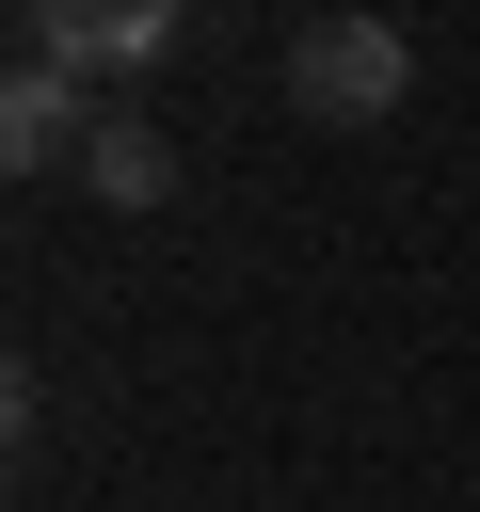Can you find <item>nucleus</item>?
I'll list each match as a JSON object with an SVG mask.
<instances>
[{
	"instance_id": "f257e3e1",
	"label": "nucleus",
	"mask_w": 480,
	"mask_h": 512,
	"mask_svg": "<svg viewBox=\"0 0 480 512\" xmlns=\"http://www.w3.org/2000/svg\"><path fill=\"white\" fill-rule=\"evenodd\" d=\"M400 96H416V48L384 16H304L288 32V112L304 128H384Z\"/></svg>"
},
{
	"instance_id": "f03ea898",
	"label": "nucleus",
	"mask_w": 480,
	"mask_h": 512,
	"mask_svg": "<svg viewBox=\"0 0 480 512\" xmlns=\"http://www.w3.org/2000/svg\"><path fill=\"white\" fill-rule=\"evenodd\" d=\"M176 48V0H16V64H64V80H112Z\"/></svg>"
},
{
	"instance_id": "7ed1b4c3",
	"label": "nucleus",
	"mask_w": 480,
	"mask_h": 512,
	"mask_svg": "<svg viewBox=\"0 0 480 512\" xmlns=\"http://www.w3.org/2000/svg\"><path fill=\"white\" fill-rule=\"evenodd\" d=\"M80 128H96V80H64V64H16V80H0V160H16V176H64Z\"/></svg>"
},
{
	"instance_id": "20e7f679",
	"label": "nucleus",
	"mask_w": 480,
	"mask_h": 512,
	"mask_svg": "<svg viewBox=\"0 0 480 512\" xmlns=\"http://www.w3.org/2000/svg\"><path fill=\"white\" fill-rule=\"evenodd\" d=\"M80 176H96V208H160V192H176V144H160L144 112H96V128H80Z\"/></svg>"
}]
</instances>
